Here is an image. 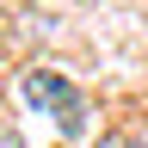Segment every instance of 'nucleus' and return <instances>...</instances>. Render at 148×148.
Listing matches in <instances>:
<instances>
[{
  "label": "nucleus",
  "mask_w": 148,
  "mask_h": 148,
  "mask_svg": "<svg viewBox=\"0 0 148 148\" xmlns=\"http://www.w3.org/2000/svg\"><path fill=\"white\" fill-rule=\"evenodd\" d=\"M25 99L37 111H56V130L62 136H80V123H86V105H80V92L68 86V74H56V68H25Z\"/></svg>",
  "instance_id": "f257e3e1"
},
{
  "label": "nucleus",
  "mask_w": 148,
  "mask_h": 148,
  "mask_svg": "<svg viewBox=\"0 0 148 148\" xmlns=\"http://www.w3.org/2000/svg\"><path fill=\"white\" fill-rule=\"evenodd\" d=\"M92 148H123V142H117V136H99V142H92Z\"/></svg>",
  "instance_id": "7ed1b4c3"
},
{
  "label": "nucleus",
  "mask_w": 148,
  "mask_h": 148,
  "mask_svg": "<svg viewBox=\"0 0 148 148\" xmlns=\"http://www.w3.org/2000/svg\"><path fill=\"white\" fill-rule=\"evenodd\" d=\"M123 148H148V123H136V130H130V136H123Z\"/></svg>",
  "instance_id": "f03ea898"
}]
</instances>
